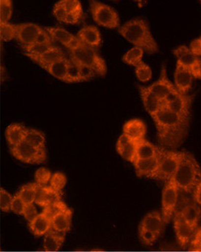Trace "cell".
Masks as SVG:
<instances>
[{
  "mask_svg": "<svg viewBox=\"0 0 201 252\" xmlns=\"http://www.w3.org/2000/svg\"><path fill=\"white\" fill-rule=\"evenodd\" d=\"M181 218L194 229L199 228V220H201V210L200 206L196 202H187L180 211H177Z\"/></svg>",
  "mask_w": 201,
  "mask_h": 252,
  "instance_id": "21",
  "label": "cell"
},
{
  "mask_svg": "<svg viewBox=\"0 0 201 252\" xmlns=\"http://www.w3.org/2000/svg\"><path fill=\"white\" fill-rule=\"evenodd\" d=\"M178 190L175 183L171 180L166 183L162 193L161 213L166 224L173 218L178 205Z\"/></svg>",
  "mask_w": 201,
  "mask_h": 252,
  "instance_id": "8",
  "label": "cell"
},
{
  "mask_svg": "<svg viewBox=\"0 0 201 252\" xmlns=\"http://www.w3.org/2000/svg\"><path fill=\"white\" fill-rule=\"evenodd\" d=\"M63 1L68 13L82 17L83 10L80 1L77 0H63Z\"/></svg>",
  "mask_w": 201,
  "mask_h": 252,
  "instance_id": "44",
  "label": "cell"
},
{
  "mask_svg": "<svg viewBox=\"0 0 201 252\" xmlns=\"http://www.w3.org/2000/svg\"><path fill=\"white\" fill-rule=\"evenodd\" d=\"M26 205L25 202L17 194H16L13 196V202H12L11 211L17 215L23 216Z\"/></svg>",
  "mask_w": 201,
  "mask_h": 252,
  "instance_id": "46",
  "label": "cell"
},
{
  "mask_svg": "<svg viewBox=\"0 0 201 252\" xmlns=\"http://www.w3.org/2000/svg\"><path fill=\"white\" fill-rule=\"evenodd\" d=\"M76 35L81 41L95 49L101 45V33L95 25H85L79 30Z\"/></svg>",
  "mask_w": 201,
  "mask_h": 252,
  "instance_id": "20",
  "label": "cell"
},
{
  "mask_svg": "<svg viewBox=\"0 0 201 252\" xmlns=\"http://www.w3.org/2000/svg\"><path fill=\"white\" fill-rule=\"evenodd\" d=\"M53 13L55 17L59 22H66L67 16H68V12L64 6V1H58L54 6Z\"/></svg>",
  "mask_w": 201,
  "mask_h": 252,
  "instance_id": "45",
  "label": "cell"
},
{
  "mask_svg": "<svg viewBox=\"0 0 201 252\" xmlns=\"http://www.w3.org/2000/svg\"><path fill=\"white\" fill-rule=\"evenodd\" d=\"M53 41L52 37L46 31L35 43L28 45V46H22V48L25 50V55L29 57V58H34V57L43 55L51 48L55 46Z\"/></svg>",
  "mask_w": 201,
  "mask_h": 252,
  "instance_id": "16",
  "label": "cell"
},
{
  "mask_svg": "<svg viewBox=\"0 0 201 252\" xmlns=\"http://www.w3.org/2000/svg\"><path fill=\"white\" fill-rule=\"evenodd\" d=\"M13 13V3L11 0L0 1V22H9Z\"/></svg>",
  "mask_w": 201,
  "mask_h": 252,
  "instance_id": "38",
  "label": "cell"
},
{
  "mask_svg": "<svg viewBox=\"0 0 201 252\" xmlns=\"http://www.w3.org/2000/svg\"><path fill=\"white\" fill-rule=\"evenodd\" d=\"M25 141L39 149H46V136L37 129L27 128Z\"/></svg>",
  "mask_w": 201,
  "mask_h": 252,
  "instance_id": "32",
  "label": "cell"
},
{
  "mask_svg": "<svg viewBox=\"0 0 201 252\" xmlns=\"http://www.w3.org/2000/svg\"><path fill=\"white\" fill-rule=\"evenodd\" d=\"M44 29L54 41L59 42L67 49H70L79 41L77 35H75L73 33L61 27H45Z\"/></svg>",
  "mask_w": 201,
  "mask_h": 252,
  "instance_id": "15",
  "label": "cell"
},
{
  "mask_svg": "<svg viewBox=\"0 0 201 252\" xmlns=\"http://www.w3.org/2000/svg\"><path fill=\"white\" fill-rule=\"evenodd\" d=\"M91 16L96 23L106 28H119L120 19L116 10L112 6L101 1H90Z\"/></svg>",
  "mask_w": 201,
  "mask_h": 252,
  "instance_id": "6",
  "label": "cell"
},
{
  "mask_svg": "<svg viewBox=\"0 0 201 252\" xmlns=\"http://www.w3.org/2000/svg\"><path fill=\"white\" fill-rule=\"evenodd\" d=\"M189 248L190 251L201 252V227L198 228Z\"/></svg>",
  "mask_w": 201,
  "mask_h": 252,
  "instance_id": "47",
  "label": "cell"
},
{
  "mask_svg": "<svg viewBox=\"0 0 201 252\" xmlns=\"http://www.w3.org/2000/svg\"><path fill=\"white\" fill-rule=\"evenodd\" d=\"M201 180V169L197 160L188 152H181L178 169L172 178L177 188L186 193L193 192Z\"/></svg>",
  "mask_w": 201,
  "mask_h": 252,
  "instance_id": "3",
  "label": "cell"
},
{
  "mask_svg": "<svg viewBox=\"0 0 201 252\" xmlns=\"http://www.w3.org/2000/svg\"><path fill=\"white\" fill-rule=\"evenodd\" d=\"M17 25L10 22H0V35L1 41H10L16 38Z\"/></svg>",
  "mask_w": 201,
  "mask_h": 252,
  "instance_id": "35",
  "label": "cell"
},
{
  "mask_svg": "<svg viewBox=\"0 0 201 252\" xmlns=\"http://www.w3.org/2000/svg\"></svg>",
  "mask_w": 201,
  "mask_h": 252,
  "instance_id": "53",
  "label": "cell"
},
{
  "mask_svg": "<svg viewBox=\"0 0 201 252\" xmlns=\"http://www.w3.org/2000/svg\"><path fill=\"white\" fill-rule=\"evenodd\" d=\"M13 196L5 189H0V208L3 212L11 211Z\"/></svg>",
  "mask_w": 201,
  "mask_h": 252,
  "instance_id": "42",
  "label": "cell"
},
{
  "mask_svg": "<svg viewBox=\"0 0 201 252\" xmlns=\"http://www.w3.org/2000/svg\"><path fill=\"white\" fill-rule=\"evenodd\" d=\"M144 54V50L143 49L138 47V46H133V48L129 49V50L124 54L122 60L123 61L127 63V64L136 67L138 64L143 62L142 59H143Z\"/></svg>",
  "mask_w": 201,
  "mask_h": 252,
  "instance_id": "34",
  "label": "cell"
},
{
  "mask_svg": "<svg viewBox=\"0 0 201 252\" xmlns=\"http://www.w3.org/2000/svg\"><path fill=\"white\" fill-rule=\"evenodd\" d=\"M173 227L177 242L180 247H186L191 243L197 229H194L181 218L178 211L173 216Z\"/></svg>",
  "mask_w": 201,
  "mask_h": 252,
  "instance_id": "11",
  "label": "cell"
},
{
  "mask_svg": "<svg viewBox=\"0 0 201 252\" xmlns=\"http://www.w3.org/2000/svg\"><path fill=\"white\" fill-rule=\"evenodd\" d=\"M193 102V95L182 94L175 90L165 100L163 104L175 113L190 118Z\"/></svg>",
  "mask_w": 201,
  "mask_h": 252,
  "instance_id": "9",
  "label": "cell"
},
{
  "mask_svg": "<svg viewBox=\"0 0 201 252\" xmlns=\"http://www.w3.org/2000/svg\"><path fill=\"white\" fill-rule=\"evenodd\" d=\"M83 82L80 65L70 58V64H69L68 72H67L65 82L71 83V82Z\"/></svg>",
  "mask_w": 201,
  "mask_h": 252,
  "instance_id": "36",
  "label": "cell"
},
{
  "mask_svg": "<svg viewBox=\"0 0 201 252\" xmlns=\"http://www.w3.org/2000/svg\"><path fill=\"white\" fill-rule=\"evenodd\" d=\"M67 208L68 207L67 206V205L63 201L60 200L43 208V212L45 213L48 217H50L52 220L57 214L67 209Z\"/></svg>",
  "mask_w": 201,
  "mask_h": 252,
  "instance_id": "41",
  "label": "cell"
},
{
  "mask_svg": "<svg viewBox=\"0 0 201 252\" xmlns=\"http://www.w3.org/2000/svg\"><path fill=\"white\" fill-rule=\"evenodd\" d=\"M118 32L135 46L142 48L144 52L154 54L158 52V45L145 19L135 18L127 21L118 28Z\"/></svg>",
  "mask_w": 201,
  "mask_h": 252,
  "instance_id": "2",
  "label": "cell"
},
{
  "mask_svg": "<svg viewBox=\"0 0 201 252\" xmlns=\"http://www.w3.org/2000/svg\"><path fill=\"white\" fill-rule=\"evenodd\" d=\"M193 199L199 206H201V180L193 190Z\"/></svg>",
  "mask_w": 201,
  "mask_h": 252,
  "instance_id": "51",
  "label": "cell"
},
{
  "mask_svg": "<svg viewBox=\"0 0 201 252\" xmlns=\"http://www.w3.org/2000/svg\"><path fill=\"white\" fill-rule=\"evenodd\" d=\"M190 72L193 74V77L196 79H201V61H199L196 64H195L190 69Z\"/></svg>",
  "mask_w": 201,
  "mask_h": 252,
  "instance_id": "50",
  "label": "cell"
},
{
  "mask_svg": "<svg viewBox=\"0 0 201 252\" xmlns=\"http://www.w3.org/2000/svg\"><path fill=\"white\" fill-rule=\"evenodd\" d=\"M139 236L141 242L145 246H152L160 238L157 234L143 229H139Z\"/></svg>",
  "mask_w": 201,
  "mask_h": 252,
  "instance_id": "43",
  "label": "cell"
},
{
  "mask_svg": "<svg viewBox=\"0 0 201 252\" xmlns=\"http://www.w3.org/2000/svg\"><path fill=\"white\" fill-rule=\"evenodd\" d=\"M29 228L34 236H44L52 229V220L45 213H40L29 222Z\"/></svg>",
  "mask_w": 201,
  "mask_h": 252,
  "instance_id": "24",
  "label": "cell"
},
{
  "mask_svg": "<svg viewBox=\"0 0 201 252\" xmlns=\"http://www.w3.org/2000/svg\"><path fill=\"white\" fill-rule=\"evenodd\" d=\"M200 38L201 39V37H200Z\"/></svg>",
  "mask_w": 201,
  "mask_h": 252,
  "instance_id": "52",
  "label": "cell"
},
{
  "mask_svg": "<svg viewBox=\"0 0 201 252\" xmlns=\"http://www.w3.org/2000/svg\"><path fill=\"white\" fill-rule=\"evenodd\" d=\"M64 57H65V53H64L63 49L59 46H55V45L53 47L51 48L43 55L30 58V59L45 68L46 66L58 61V60L61 59V58H64Z\"/></svg>",
  "mask_w": 201,
  "mask_h": 252,
  "instance_id": "26",
  "label": "cell"
},
{
  "mask_svg": "<svg viewBox=\"0 0 201 252\" xmlns=\"http://www.w3.org/2000/svg\"><path fill=\"white\" fill-rule=\"evenodd\" d=\"M38 184H28L24 185L16 194L25 202L26 205H30L35 202L36 193H37Z\"/></svg>",
  "mask_w": 201,
  "mask_h": 252,
  "instance_id": "33",
  "label": "cell"
},
{
  "mask_svg": "<svg viewBox=\"0 0 201 252\" xmlns=\"http://www.w3.org/2000/svg\"><path fill=\"white\" fill-rule=\"evenodd\" d=\"M61 192L57 191L49 186H37L35 203L42 208L61 200Z\"/></svg>",
  "mask_w": 201,
  "mask_h": 252,
  "instance_id": "18",
  "label": "cell"
},
{
  "mask_svg": "<svg viewBox=\"0 0 201 252\" xmlns=\"http://www.w3.org/2000/svg\"><path fill=\"white\" fill-rule=\"evenodd\" d=\"M157 147L145 139L136 143V159L151 158L157 157Z\"/></svg>",
  "mask_w": 201,
  "mask_h": 252,
  "instance_id": "31",
  "label": "cell"
},
{
  "mask_svg": "<svg viewBox=\"0 0 201 252\" xmlns=\"http://www.w3.org/2000/svg\"><path fill=\"white\" fill-rule=\"evenodd\" d=\"M166 222L162 213L154 211L147 214L139 224V229H145L161 236L166 227Z\"/></svg>",
  "mask_w": 201,
  "mask_h": 252,
  "instance_id": "13",
  "label": "cell"
},
{
  "mask_svg": "<svg viewBox=\"0 0 201 252\" xmlns=\"http://www.w3.org/2000/svg\"><path fill=\"white\" fill-rule=\"evenodd\" d=\"M152 118L157 127V139L163 148L175 149L185 140L190 118L175 113L164 104Z\"/></svg>",
  "mask_w": 201,
  "mask_h": 252,
  "instance_id": "1",
  "label": "cell"
},
{
  "mask_svg": "<svg viewBox=\"0 0 201 252\" xmlns=\"http://www.w3.org/2000/svg\"><path fill=\"white\" fill-rule=\"evenodd\" d=\"M45 32L44 28L37 24L32 22L19 24L17 25L16 38L22 46H28L37 41Z\"/></svg>",
  "mask_w": 201,
  "mask_h": 252,
  "instance_id": "10",
  "label": "cell"
},
{
  "mask_svg": "<svg viewBox=\"0 0 201 252\" xmlns=\"http://www.w3.org/2000/svg\"><path fill=\"white\" fill-rule=\"evenodd\" d=\"M193 79L190 69L177 63L174 73V85L177 91L182 94H188L193 86Z\"/></svg>",
  "mask_w": 201,
  "mask_h": 252,
  "instance_id": "14",
  "label": "cell"
},
{
  "mask_svg": "<svg viewBox=\"0 0 201 252\" xmlns=\"http://www.w3.org/2000/svg\"><path fill=\"white\" fill-rule=\"evenodd\" d=\"M181 152L170 151L163 147H157V158L158 162L157 172L152 179L167 183L172 179L179 163Z\"/></svg>",
  "mask_w": 201,
  "mask_h": 252,
  "instance_id": "5",
  "label": "cell"
},
{
  "mask_svg": "<svg viewBox=\"0 0 201 252\" xmlns=\"http://www.w3.org/2000/svg\"><path fill=\"white\" fill-rule=\"evenodd\" d=\"M10 151L17 160L29 164H39L46 160V149H39L25 140L15 146L10 147Z\"/></svg>",
  "mask_w": 201,
  "mask_h": 252,
  "instance_id": "7",
  "label": "cell"
},
{
  "mask_svg": "<svg viewBox=\"0 0 201 252\" xmlns=\"http://www.w3.org/2000/svg\"><path fill=\"white\" fill-rule=\"evenodd\" d=\"M146 133V126L140 119H132L125 123L123 127V133L133 142L143 140Z\"/></svg>",
  "mask_w": 201,
  "mask_h": 252,
  "instance_id": "17",
  "label": "cell"
},
{
  "mask_svg": "<svg viewBox=\"0 0 201 252\" xmlns=\"http://www.w3.org/2000/svg\"><path fill=\"white\" fill-rule=\"evenodd\" d=\"M26 131V127L22 124H13L7 126L5 130V138L10 147L23 142Z\"/></svg>",
  "mask_w": 201,
  "mask_h": 252,
  "instance_id": "27",
  "label": "cell"
},
{
  "mask_svg": "<svg viewBox=\"0 0 201 252\" xmlns=\"http://www.w3.org/2000/svg\"><path fill=\"white\" fill-rule=\"evenodd\" d=\"M38 214L34 205L33 204H30V205H26V208H25L23 216L29 222L34 220Z\"/></svg>",
  "mask_w": 201,
  "mask_h": 252,
  "instance_id": "48",
  "label": "cell"
},
{
  "mask_svg": "<svg viewBox=\"0 0 201 252\" xmlns=\"http://www.w3.org/2000/svg\"><path fill=\"white\" fill-rule=\"evenodd\" d=\"M190 49L196 56H201V39H195L190 45Z\"/></svg>",
  "mask_w": 201,
  "mask_h": 252,
  "instance_id": "49",
  "label": "cell"
},
{
  "mask_svg": "<svg viewBox=\"0 0 201 252\" xmlns=\"http://www.w3.org/2000/svg\"><path fill=\"white\" fill-rule=\"evenodd\" d=\"M177 59V63L190 69L200 59L190 51V48L185 46H180L172 51Z\"/></svg>",
  "mask_w": 201,
  "mask_h": 252,
  "instance_id": "28",
  "label": "cell"
},
{
  "mask_svg": "<svg viewBox=\"0 0 201 252\" xmlns=\"http://www.w3.org/2000/svg\"><path fill=\"white\" fill-rule=\"evenodd\" d=\"M139 90L144 108L152 118L161 109L163 101L160 100L155 94H153L148 89V87L139 86Z\"/></svg>",
  "mask_w": 201,
  "mask_h": 252,
  "instance_id": "19",
  "label": "cell"
},
{
  "mask_svg": "<svg viewBox=\"0 0 201 252\" xmlns=\"http://www.w3.org/2000/svg\"><path fill=\"white\" fill-rule=\"evenodd\" d=\"M70 59L74 62L91 68L96 72L97 75L106 74L107 66L104 59L100 56L95 48L85 44L79 41L68 49Z\"/></svg>",
  "mask_w": 201,
  "mask_h": 252,
  "instance_id": "4",
  "label": "cell"
},
{
  "mask_svg": "<svg viewBox=\"0 0 201 252\" xmlns=\"http://www.w3.org/2000/svg\"><path fill=\"white\" fill-rule=\"evenodd\" d=\"M136 76L142 82H148L152 76V70L148 64L142 62L136 67Z\"/></svg>",
  "mask_w": 201,
  "mask_h": 252,
  "instance_id": "37",
  "label": "cell"
},
{
  "mask_svg": "<svg viewBox=\"0 0 201 252\" xmlns=\"http://www.w3.org/2000/svg\"><path fill=\"white\" fill-rule=\"evenodd\" d=\"M65 239V234L59 233L51 229L44 235L43 249L46 252L58 251Z\"/></svg>",
  "mask_w": 201,
  "mask_h": 252,
  "instance_id": "30",
  "label": "cell"
},
{
  "mask_svg": "<svg viewBox=\"0 0 201 252\" xmlns=\"http://www.w3.org/2000/svg\"><path fill=\"white\" fill-rule=\"evenodd\" d=\"M136 175L139 178H153L157 172L158 162L157 157L147 159H136L133 162Z\"/></svg>",
  "mask_w": 201,
  "mask_h": 252,
  "instance_id": "22",
  "label": "cell"
},
{
  "mask_svg": "<svg viewBox=\"0 0 201 252\" xmlns=\"http://www.w3.org/2000/svg\"><path fill=\"white\" fill-rule=\"evenodd\" d=\"M147 87L153 94H155L163 102L170 95V94L176 90L175 85L172 84L168 78L166 67L164 64L162 67L161 73L158 80Z\"/></svg>",
  "mask_w": 201,
  "mask_h": 252,
  "instance_id": "12",
  "label": "cell"
},
{
  "mask_svg": "<svg viewBox=\"0 0 201 252\" xmlns=\"http://www.w3.org/2000/svg\"><path fill=\"white\" fill-rule=\"evenodd\" d=\"M67 184V178L64 174L57 172L53 174L49 182V187L57 191L61 192Z\"/></svg>",
  "mask_w": 201,
  "mask_h": 252,
  "instance_id": "39",
  "label": "cell"
},
{
  "mask_svg": "<svg viewBox=\"0 0 201 252\" xmlns=\"http://www.w3.org/2000/svg\"><path fill=\"white\" fill-rule=\"evenodd\" d=\"M116 151L126 160L133 163L136 160V143L130 140L124 133H122L117 140Z\"/></svg>",
  "mask_w": 201,
  "mask_h": 252,
  "instance_id": "23",
  "label": "cell"
},
{
  "mask_svg": "<svg viewBox=\"0 0 201 252\" xmlns=\"http://www.w3.org/2000/svg\"><path fill=\"white\" fill-rule=\"evenodd\" d=\"M52 174L49 169L47 168H39L34 174V179H35L36 184L40 186H47V184L50 182L52 178Z\"/></svg>",
  "mask_w": 201,
  "mask_h": 252,
  "instance_id": "40",
  "label": "cell"
},
{
  "mask_svg": "<svg viewBox=\"0 0 201 252\" xmlns=\"http://www.w3.org/2000/svg\"><path fill=\"white\" fill-rule=\"evenodd\" d=\"M69 64L70 59L65 56L46 66L44 69H46L54 77L65 82L68 72Z\"/></svg>",
  "mask_w": 201,
  "mask_h": 252,
  "instance_id": "29",
  "label": "cell"
},
{
  "mask_svg": "<svg viewBox=\"0 0 201 252\" xmlns=\"http://www.w3.org/2000/svg\"><path fill=\"white\" fill-rule=\"evenodd\" d=\"M73 214V211L69 208L58 213L52 219V229L59 233H67L71 227Z\"/></svg>",
  "mask_w": 201,
  "mask_h": 252,
  "instance_id": "25",
  "label": "cell"
}]
</instances>
